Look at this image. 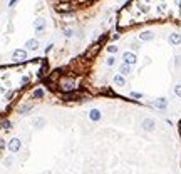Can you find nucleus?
<instances>
[{"mask_svg":"<svg viewBox=\"0 0 181 174\" xmlns=\"http://www.w3.org/2000/svg\"><path fill=\"white\" fill-rule=\"evenodd\" d=\"M122 59H124V62L126 64H136V55L133 54V52H124V55H122Z\"/></svg>","mask_w":181,"mask_h":174,"instance_id":"nucleus-1","label":"nucleus"},{"mask_svg":"<svg viewBox=\"0 0 181 174\" xmlns=\"http://www.w3.org/2000/svg\"><path fill=\"white\" fill-rule=\"evenodd\" d=\"M19 149H20V141H19V139H12L9 142V151H10V153H17Z\"/></svg>","mask_w":181,"mask_h":174,"instance_id":"nucleus-2","label":"nucleus"},{"mask_svg":"<svg viewBox=\"0 0 181 174\" xmlns=\"http://www.w3.org/2000/svg\"><path fill=\"white\" fill-rule=\"evenodd\" d=\"M154 126H156V124H154V121H153V119H144L143 121V129H144V131H147V132L153 131Z\"/></svg>","mask_w":181,"mask_h":174,"instance_id":"nucleus-3","label":"nucleus"},{"mask_svg":"<svg viewBox=\"0 0 181 174\" xmlns=\"http://www.w3.org/2000/svg\"><path fill=\"white\" fill-rule=\"evenodd\" d=\"M13 60H24L27 57V54H25V50H22V49H19V50H15L13 52Z\"/></svg>","mask_w":181,"mask_h":174,"instance_id":"nucleus-4","label":"nucleus"},{"mask_svg":"<svg viewBox=\"0 0 181 174\" xmlns=\"http://www.w3.org/2000/svg\"><path fill=\"white\" fill-rule=\"evenodd\" d=\"M169 44H171V45L181 44V34H171L169 35Z\"/></svg>","mask_w":181,"mask_h":174,"instance_id":"nucleus-5","label":"nucleus"},{"mask_svg":"<svg viewBox=\"0 0 181 174\" xmlns=\"http://www.w3.org/2000/svg\"><path fill=\"white\" fill-rule=\"evenodd\" d=\"M153 32H149V30H146V32H143V34H139V40H143V42H147V40H153Z\"/></svg>","mask_w":181,"mask_h":174,"instance_id":"nucleus-6","label":"nucleus"},{"mask_svg":"<svg viewBox=\"0 0 181 174\" xmlns=\"http://www.w3.org/2000/svg\"><path fill=\"white\" fill-rule=\"evenodd\" d=\"M27 49H30V50H37V47H39V42L35 40V39H32V40H29V42L25 44Z\"/></svg>","mask_w":181,"mask_h":174,"instance_id":"nucleus-7","label":"nucleus"},{"mask_svg":"<svg viewBox=\"0 0 181 174\" xmlns=\"http://www.w3.org/2000/svg\"><path fill=\"white\" fill-rule=\"evenodd\" d=\"M89 117H91L92 121H99L101 119V112H99L97 109H92L91 112H89Z\"/></svg>","mask_w":181,"mask_h":174,"instance_id":"nucleus-8","label":"nucleus"},{"mask_svg":"<svg viewBox=\"0 0 181 174\" xmlns=\"http://www.w3.org/2000/svg\"><path fill=\"white\" fill-rule=\"evenodd\" d=\"M34 25H35V30H39V32H40V30L44 29V25H45V20H44V19H37Z\"/></svg>","mask_w":181,"mask_h":174,"instance_id":"nucleus-9","label":"nucleus"},{"mask_svg":"<svg viewBox=\"0 0 181 174\" xmlns=\"http://www.w3.org/2000/svg\"><path fill=\"white\" fill-rule=\"evenodd\" d=\"M166 104H168V102H166V99H156L154 101V106L156 107H159V109H164V107H166Z\"/></svg>","mask_w":181,"mask_h":174,"instance_id":"nucleus-10","label":"nucleus"},{"mask_svg":"<svg viewBox=\"0 0 181 174\" xmlns=\"http://www.w3.org/2000/svg\"><path fill=\"white\" fill-rule=\"evenodd\" d=\"M131 64H126V62H124V64L121 65V74H124V76H127V74H131V67H129Z\"/></svg>","mask_w":181,"mask_h":174,"instance_id":"nucleus-11","label":"nucleus"},{"mask_svg":"<svg viewBox=\"0 0 181 174\" xmlns=\"http://www.w3.org/2000/svg\"><path fill=\"white\" fill-rule=\"evenodd\" d=\"M114 82H116L118 85H124V79H122L121 76H116V77H114Z\"/></svg>","mask_w":181,"mask_h":174,"instance_id":"nucleus-12","label":"nucleus"},{"mask_svg":"<svg viewBox=\"0 0 181 174\" xmlns=\"http://www.w3.org/2000/svg\"><path fill=\"white\" fill-rule=\"evenodd\" d=\"M30 107H32V106H22L20 109H19V112H20V114H25V112H29V110H30Z\"/></svg>","mask_w":181,"mask_h":174,"instance_id":"nucleus-13","label":"nucleus"},{"mask_svg":"<svg viewBox=\"0 0 181 174\" xmlns=\"http://www.w3.org/2000/svg\"><path fill=\"white\" fill-rule=\"evenodd\" d=\"M174 92H176L178 97H181V84H178L176 87H174Z\"/></svg>","mask_w":181,"mask_h":174,"instance_id":"nucleus-14","label":"nucleus"},{"mask_svg":"<svg viewBox=\"0 0 181 174\" xmlns=\"http://www.w3.org/2000/svg\"><path fill=\"white\" fill-rule=\"evenodd\" d=\"M107 50H109L111 54H116V52H118V47H114V45H111V47H107Z\"/></svg>","mask_w":181,"mask_h":174,"instance_id":"nucleus-15","label":"nucleus"},{"mask_svg":"<svg viewBox=\"0 0 181 174\" xmlns=\"http://www.w3.org/2000/svg\"><path fill=\"white\" fill-rule=\"evenodd\" d=\"M35 126H37V127H42V126H44V119H37V121H35Z\"/></svg>","mask_w":181,"mask_h":174,"instance_id":"nucleus-16","label":"nucleus"},{"mask_svg":"<svg viewBox=\"0 0 181 174\" xmlns=\"http://www.w3.org/2000/svg\"><path fill=\"white\" fill-rule=\"evenodd\" d=\"M2 126H4V129H10V122H7V121H4Z\"/></svg>","mask_w":181,"mask_h":174,"instance_id":"nucleus-17","label":"nucleus"},{"mask_svg":"<svg viewBox=\"0 0 181 174\" xmlns=\"http://www.w3.org/2000/svg\"><path fill=\"white\" fill-rule=\"evenodd\" d=\"M34 97H42V90H35V92H34Z\"/></svg>","mask_w":181,"mask_h":174,"instance_id":"nucleus-18","label":"nucleus"},{"mask_svg":"<svg viewBox=\"0 0 181 174\" xmlns=\"http://www.w3.org/2000/svg\"><path fill=\"white\" fill-rule=\"evenodd\" d=\"M114 64V57H109V59H107V65H112Z\"/></svg>","mask_w":181,"mask_h":174,"instance_id":"nucleus-19","label":"nucleus"},{"mask_svg":"<svg viewBox=\"0 0 181 174\" xmlns=\"http://www.w3.org/2000/svg\"><path fill=\"white\" fill-rule=\"evenodd\" d=\"M119 2H126V0H119Z\"/></svg>","mask_w":181,"mask_h":174,"instance_id":"nucleus-20","label":"nucleus"},{"mask_svg":"<svg viewBox=\"0 0 181 174\" xmlns=\"http://www.w3.org/2000/svg\"><path fill=\"white\" fill-rule=\"evenodd\" d=\"M180 9H181V2H180Z\"/></svg>","mask_w":181,"mask_h":174,"instance_id":"nucleus-21","label":"nucleus"}]
</instances>
